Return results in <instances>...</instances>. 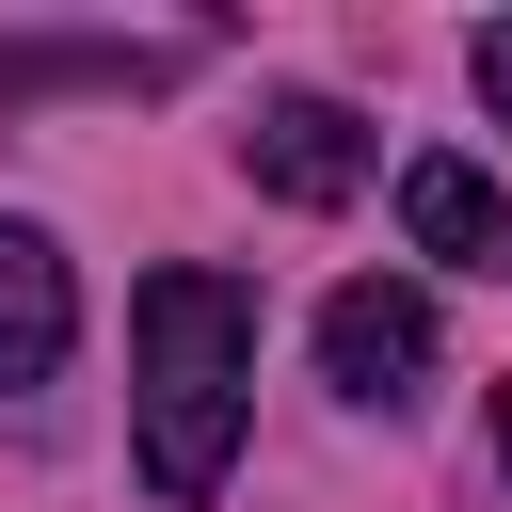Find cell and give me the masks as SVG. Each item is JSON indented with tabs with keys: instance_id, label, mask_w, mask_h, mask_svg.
Instances as JSON below:
<instances>
[{
	"instance_id": "52a82bcc",
	"label": "cell",
	"mask_w": 512,
	"mask_h": 512,
	"mask_svg": "<svg viewBox=\"0 0 512 512\" xmlns=\"http://www.w3.org/2000/svg\"><path fill=\"white\" fill-rule=\"evenodd\" d=\"M496 480H512V384H496Z\"/></svg>"
},
{
	"instance_id": "6da1fadb",
	"label": "cell",
	"mask_w": 512,
	"mask_h": 512,
	"mask_svg": "<svg viewBox=\"0 0 512 512\" xmlns=\"http://www.w3.org/2000/svg\"><path fill=\"white\" fill-rule=\"evenodd\" d=\"M128 336H144V480L192 512V496H224V464H240V400H256V288L208 272V256H176V272L128 288Z\"/></svg>"
},
{
	"instance_id": "5b68a950",
	"label": "cell",
	"mask_w": 512,
	"mask_h": 512,
	"mask_svg": "<svg viewBox=\"0 0 512 512\" xmlns=\"http://www.w3.org/2000/svg\"><path fill=\"white\" fill-rule=\"evenodd\" d=\"M64 336H80V288H64V256H48V224L0 208V384H48Z\"/></svg>"
},
{
	"instance_id": "277c9868",
	"label": "cell",
	"mask_w": 512,
	"mask_h": 512,
	"mask_svg": "<svg viewBox=\"0 0 512 512\" xmlns=\"http://www.w3.org/2000/svg\"><path fill=\"white\" fill-rule=\"evenodd\" d=\"M400 240L448 272H512V192L480 160H400Z\"/></svg>"
},
{
	"instance_id": "3957f363",
	"label": "cell",
	"mask_w": 512,
	"mask_h": 512,
	"mask_svg": "<svg viewBox=\"0 0 512 512\" xmlns=\"http://www.w3.org/2000/svg\"><path fill=\"white\" fill-rule=\"evenodd\" d=\"M240 160H256L272 208H336V192H368V128H352L336 96H272V112L240 128Z\"/></svg>"
},
{
	"instance_id": "8992f818",
	"label": "cell",
	"mask_w": 512,
	"mask_h": 512,
	"mask_svg": "<svg viewBox=\"0 0 512 512\" xmlns=\"http://www.w3.org/2000/svg\"><path fill=\"white\" fill-rule=\"evenodd\" d=\"M480 96H496V128H512V16L480 32Z\"/></svg>"
},
{
	"instance_id": "7a4b0ae2",
	"label": "cell",
	"mask_w": 512,
	"mask_h": 512,
	"mask_svg": "<svg viewBox=\"0 0 512 512\" xmlns=\"http://www.w3.org/2000/svg\"><path fill=\"white\" fill-rule=\"evenodd\" d=\"M416 368H432V288H400V272H352L336 304H320V384L336 400H416Z\"/></svg>"
}]
</instances>
